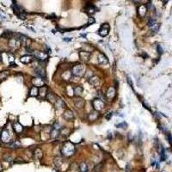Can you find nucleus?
I'll use <instances>...</instances> for the list:
<instances>
[{
	"label": "nucleus",
	"instance_id": "obj_1",
	"mask_svg": "<svg viewBox=\"0 0 172 172\" xmlns=\"http://www.w3.org/2000/svg\"><path fill=\"white\" fill-rule=\"evenodd\" d=\"M61 152L65 157H71L75 152V146L71 142H65L64 144Z\"/></svg>",
	"mask_w": 172,
	"mask_h": 172
},
{
	"label": "nucleus",
	"instance_id": "obj_2",
	"mask_svg": "<svg viewBox=\"0 0 172 172\" xmlns=\"http://www.w3.org/2000/svg\"><path fill=\"white\" fill-rule=\"evenodd\" d=\"M85 71H86V68L84 65H75L72 68L71 73L76 77H82L84 75Z\"/></svg>",
	"mask_w": 172,
	"mask_h": 172
},
{
	"label": "nucleus",
	"instance_id": "obj_3",
	"mask_svg": "<svg viewBox=\"0 0 172 172\" xmlns=\"http://www.w3.org/2000/svg\"><path fill=\"white\" fill-rule=\"evenodd\" d=\"M92 106H93L94 109L96 111H100L103 109L104 107V102L102 100H101L100 98H96L92 101Z\"/></svg>",
	"mask_w": 172,
	"mask_h": 172
},
{
	"label": "nucleus",
	"instance_id": "obj_4",
	"mask_svg": "<svg viewBox=\"0 0 172 172\" xmlns=\"http://www.w3.org/2000/svg\"><path fill=\"white\" fill-rule=\"evenodd\" d=\"M109 28H110V27H109V24H108V23H103L101 26L100 29L98 30V34H99L102 37H105V36H107L108 34H109Z\"/></svg>",
	"mask_w": 172,
	"mask_h": 172
},
{
	"label": "nucleus",
	"instance_id": "obj_5",
	"mask_svg": "<svg viewBox=\"0 0 172 172\" xmlns=\"http://www.w3.org/2000/svg\"><path fill=\"white\" fill-rule=\"evenodd\" d=\"M34 58H36L37 59H39V60H46V59H47L48 55L47 53H44V52H34Z\"/></svg>",
	"mask_w": 172,
	"mask_h": 172
},
{
	"label": "nucleus",
	"instance_id": "obj_6",
	"mask_svg": "<svg viewBox=\"0 0 172 172\" xmlns=\"http://www.w3.org/2000/svg\"><path fill=\"white\" fill-rule=\"evenodd\" d=\"M32 84H34V86L37 87V88H39V87L40 88V87L44 86V79L39 78V77L34 78L32 79Z\"/></svg>",
	"mask_w": 172,
	"mask_h": 172
},
{
	"label": "nucleus",
	"instance_id": "obj_7",
	"mask_svg": "<svg viewBox=\"0 0 172 172\" xmlns=\"http://www.w3.org/2000/svg\"><path fill=\"white\" fill-rule=\"evenodd\" d=\"M0 138H1V140L4 143L9 142V140H10V134L7 130H3V132L0 134Z\"/></svg>",
	"mask_w": 172,
	"mask_h": 172
},
{
	"label": "nucleus",
	"instance_id": "obj_8",
	"mask_svg": "<svg viewBox=\"0 0 172 172\" xmlns=\"http://www.w3.org/2000/svg\"><path fill=\"white\" fill-rule=\"evenodd\" d=\"M97 61H98V63L101 64V65H105V64L109 63V59H108L107 56L105 54H103V53H99V54H98Z\"/></svg>",
	"mask_w": 172,
	"mask_h": 172
},
{
	"label": "nucleus",
	"instance_id": "obj_9",
	"mask_svg": "<svg viewBox=\"0 0 172 172\" xmlns=\"http://www.w3.org/2000/svg\"><path fill=\"white\" fill-rule=\"evenodd\" d=\"M35 74L37 77H39V78H46V71H45V69L42 68V67H37V68H35Z\"/></svg>",
	"mask_w": 172,
	"mask_h": 172
},
{
	"label": "nucleus",
	"instance_id": "obj_10",
	"mask_svg": "<svg viewBox=\"0 0 172 172\" xmlns=\"http://www.w3.org/2000/svg\"><path fill=\"white\" fill-rule=\"evenodd\" d=\"M115 92L116 91H115V89L114 88V87H109L107 93H106V96H107L108 99H109V100L113 99L115 96Z\"/></svg>",
	"mask_w": 172,
	"mask_h": 172
},
{
	"label": "nucleus",
	"instance_id": "obj_11",
	"mask_svg": "<svg viewBox=\"0 0 172 172\" xmlns=\"http://www.w3.org/2000/svg\"><path fill=\"white\" fill-rule=\"evenodd\" d=\"M64 118H65L66 121H71L74 118V115H73V112L70 109H66L65 112H64L63 115Z\"/></svg>",
	"mask_w": 172,
	"mask_h": 172
},
{
	"label": "nucleus",
	"instance_id": "obj_12",
	"mask_svg": "<svg viewBox=\"0 0 172 172\" xmlns=\"http://www.w3.org/2000/svg\"><path fill=\"white\" fill-rule=\"evenodd\" d=\"M99 82H100V80L97 76H92L89 78V83H90V84H91V85L94 87L97 86L98 84H99Z\"/></svg>",
	"mask_w": 172,
	"mask_h": 172
},
{
	"label": "nucleus",
	"instance_id": "obj_13",
	"mask_svg": "<svg viewBox=\"0 0 172 172\" xmlns=\"http://www.w3.org/2000/svg\"><path fill=\"white\" fill-rule=\"evenodd\" d=\"M20 44H21L20 40L16 39V38H12V39H10V40H9V47H12V48H17L19 47V45H20Z\"/></svg>",
	"mask_w": 172,
	"mask_h": 172
},
{
	"label": "nucleus",
	"instance_id": "obj_14",
	"mask_svg": "<svg viewBox=\"0 0 172 172\" xmlns=\"http://www.w3.org/2000/svg\"><path fill=\"white\" fill-rule=\"evenodd\" d=\"M98 116H99V113H98V111L93 110V111H91L90 114H89L88 119H89V121H94L97 119Z\"/></svg>",
	"mask_w": 172,
	"mask_h": 172
},
{
	"label": "nucleus",
	"instance_id": "obj_15",
	"mask_svg": "<svg viewBox=\"0 0 172 172\" xmlns=\"http://www.w3.org/2000/svg\"><path fill=\"white\" fill-rule=\"evenodd\" d=\"M33 56L31 55H24L20 59V61L23 64H29L33 61Z\"/></svg>",
	"mask_w": 172,
	"mask_h": 172
},
{
	"label": "nucleus",
	"instance_id": "obj_16",
	"mask_svg": "<svg viewBox=\"0 0 172 172\" xmlns=\"http://www.w3.org/2000/svg\"><path fill=\"white\" fill-rule=\"evenodd\" d=\"M79 57H80V59H82L84 61H89V59H90V53H88V52H85V51H82V52H79Z\"/></svg>",
	"mask_w": 172,
	"mask_h": 172
},
{
	"label": "nucleus",
	"instance_id": "obj_17",
	"mask_svg": "<svg viewBox=\"0 0 172 172\" xmlns=\"http://www.w3.org/2000/svg\"><path fill=\"white\" fill-rule=\"evenodd\" d=\"M74 104L78 109H83L84 106V100L82 98H77L74 101Z\"/></svg>",
	"mask_w": 172,
	"mask_h": 172
},
{
	"label": "nucleus",
	"instance_id": "obj_18",
	"mask_svg": "<svg viewBox=\"0 0 172 172\" xmlns=\"http://www.w3.org/2000/svg\"><path fill=\"white\" fill-rule=\"evenodd\" d=\"M85 11H87L89 14H94L95 12L97 11V9L93 4H87L85 7Z\"/></svg>",
	"mask_w": 172,
	"mask_h": 172
},
{
	"label": "nucleus",
	"instance_id": "obj_19",
	"mask_svg": "<svg viewBox=\"0 0 172 172\" xmlns=\"http://www.w3.org/2000/svg\"><path fill=\"white\" fill-rule=\"evenodd\" d=\"M13 129H14V131L17 133H20L22 132V130H23V127H22V126L20 124V123L18 122H16L14 123V125H13Z\"/></svg>",
	"mask_w": 172,
	"mask_h": 172
},
{
	"label": "nucleus",
	"instance_id": "obj_20",
	"mask_svg": "<svg viewBox=\"0 0 172 172\" xmlns=\"http://www.w3.org/2000/svg\"><path fill=\"white\" fill-rule=\"evenodd\" d=\"M47 98L48 101L51 102L52 103H56V102H57V100H58L55 95L53 94V93H52V92H49V93H47Z\"/></svg>",
	"mask_w": 172,
	"mask_h": 172
},
{
	"label": "nucleus",
	"instance_id": "obj_21",
	"mask_svg": "<svg viewBox=\"0 0 172 172\" xmlns=\"http://www.w3.org/2000/svg\"><path fill=\"white\" fill-rule=\"evenodd\" d=\"M39 95V88L35 86H33L31 89H30L29 91V96H37Z\"/></svg>",
	"mask_w": 172,
	"mask_h": 172
},
{
	"label": "nucleus",
	"instance_id": "obj_22",
	"mask_svg": "<svg viewBox=\"0 0 172 172\" xmlns=\"http://www.w3.org/2000/svg\"><path fill=\"white\" fill-rule=\"evenodd\" d=\"M39 95L41 97H45L47 96V88L46 86H42L39 89Z\"/></svg>",
	"mask_w": 172,
	"mask_h": 172
},
{
	"label": "nucleus",
	"instance_id": "obj_23",
	"mask_svg": "<svg viewBox=\"0 0 172 172\" xmlns=\"http://www.w3.org/2000/svg\"><path fill=\"white\" fill-rule=\"evenodd\" d=\"M146 9H147V8H146V5H140V8H139V14H140V16L144 17L145 16H146Z\"/></svg>",
	"mask_w": 172,
	"mask_h": 172
},
{
	"label": "nucleus",
	"instance_id": "obj_24",
	"mask_svg": "<svg viewBox=\"0 0 172 172\" xmlns=\"http://www.w3.org/2000/svg\"><path fill=\"white\" fill-rule=\"evenodd\" d=\"M83 91H84V89H83V87H81V86H76L74 89H73V93L78 96H81L83 93Z\"/></svg>",
	"mask_w": 172,
	"mask_h": 172
},
{
	"label": "nucleus",
	"instance_id": "obj_25",
	"mask_svg": "<svg viewBox=\"0 0 172 172\" xmlns=\"http://www.w3.org/2000/svg\"><path fill=\"white\" fill-rule=\"evenodd\" d=\"M34 156H35V158H38V159H41L42 156H43V152H42V151L40 150V149L37 148L34 151Z\"/></svg>",
	"mask_w": 172,
	"mask_h": 172
},
{
	"label": "nucleus",
	"instance_id": "obj_26",
	"mask_svg": "<svg viewBox=\"0 0 172 172\" xmlns=\"http://www.w3.org/2000/svg\"><path fill=\"white\" fill-rule=\"evenodd\" d=\"M65 107V103L64 102L63 100L58 99L57 102H56V108H58V109H64Z\"/></svg>",
	"mask_w": 172,
	"mask_h": 172
},
{
	"label": "nucleus",
	"instance_id": "obj_27",
	"mask_svg": "<svg viewBox=\"0 0 172 172\" xmlns=\"http://www.w3.org/2000/svg\"><path fill=\"white\" fill-rule=\"evenodd\" d=\"M78 170L80 172H87L88 171V166H87L85 163H81L80 165H79Z\"/></svg>",
	"mask_w": 172,
	"mask_h": 172
},
{
	"label": "nucleus",
	"instance_id": "obj_28",
	"mask_svg": "<svg viewBox=\"0 0 172 172\" xmlns=\"http://www.w3.org/2000/svg\"><path fill=\"white\" fill-rule=\"evenodd\" d=\"M55 165L57 168H59L61 165H62V158L58 157V158H55Z\"/></svg>",
	"mask_w": 172,
	"mask_h": 172
},
{
	"label": "nucleus",
	"instance_id": "obj_29",
	"mask_svg": "<svg viewBox=\"0 0 172 172\" xmlns=\"http://www.w3.org/2000/svg\"><path fill=\"white\" fill-rule=\"evenodd\" d=\"M166 158H167V156H166V153H165V150L162 149L161 152H160V160L161 161H164L166 159Z\"/></svg>",
	"mask_w": 172,
	"mask_h": 172
},
{
	"label": "nucleus",
	"instance_id": "obj_30",
	"mask_svg": "<svg viewBox=\"0 0 172 172\" xmlns=\"http://www.w3.org/2000/svg\"><path fill=\"white\" fill-rule=\"evenodd\" d=\"M0 20L1 21H6L8 20V16L4 12L0 10Z\"/></svg>",
	"mask_w": 172,
	"mask_h": 172
},
{
	"label": "nucleus",
	"instance_id": "obj_31",
	"mask_svg": "<svg viewBox=\"0 0 172 172\" xmlns=\"http://www.w3.org/2000/svg\"><path fill=\"white\" fill-rule=\"evenodd\" d=\"M59 134V130H56V129L53 128V130H52L51 132V137L52 138H56V137H58V135Z\"/></svg>",
	"mask_w": 172,
	"mask_h": 172
},
{
	"label": "nucleus",
	"instance_id": "obj_32",
	"mask_svg": "<svg viewBox=\"0 0 172 172\" xmlns=\"http://www.w3.org/2000/svg\"><path fill=\"white\" fill-rule=\"evenodd\" d=\"M156 24V20L155 19H153V18H151V19H149V21H148V26L149 27H153L154 25Z\"/></svg>",
	"mask_w": 172,
	"mask_h": 172
},
{
	"label": "nucleus",
	"instance_id": "obj_33",
	"mask_svg": "<svg viewBox=\"0 0 172 172\" xmlns=\"http://www.w3.org/2000/svg\"><path fill=\"white\" fill-rule=\"evenodd\" d=\"M117 127H120V128L126 129V128H127V124L125 122V121H123V122H121V123H119V124L117 125Z\"/></svg>",
	"mask_w": 172,
	"mask_h": 172
},
{
	"label": "nucleus",
	"instance_id": "obj_34",
	"mask_svg": "<svg viewBox=\"0 0 172 172\" xmlns=\"http://www.w3.org/2000/svg\"><path fill=\"white\" fill-rule=\"evenodd\" d=\"M7 75H8V73H7L6 71L1 72V73H0V79H1V80H3L4 78H6Z\"/></svg>",
	"mask_w": 172,
	"mask_h": 172
},
{
	"label": "nucleus",
	"instance_id": "obj_35",
	"mask_svg": "<svg viewBox=\"0 0 172 172\" xmlns=\"http://www.w3.org/2000/svg\"><path fill=\"white\" fill-rule=\"evenodd\" d=\"M3 160L6 162H11L12 161V158L9 155H4L3 156Z\"/></svg>",
	"mask_w": 172,
	"mask_h": 172
},
{
	"label": "nucleus",
	"instance_id": "obj_36",
	"mask_svg": "<svg viewBox=\"0 0 172 172\" xmlns=\"http://www.w3.org/2000/svg\"><path fill=\"white\" fill-rule=\"evenodd\" d=\"M146 8H147V9H149V10H153L154 6L152 3H148L147 4H146Z\"/></svg>",
	"mask_w": 172,
	"mask_h": 172
},
{
	"label": "nucleus",
	"instance_id": "obj_37",
	"mask_svg": "<svg viewBox=\"0 0 172 172\" xmlns=\"http://www.w3.org/2000/svg\"><path fill=\"white\" fill-rule=\"evenodd\" d=\"M159 27H160L159 23H156L153 27H152V30H153L154 32H158V28H159Z\"/></svg>",
	"mask_w": 172,
	"mask_h": 172
},
{
	"label": "nucleus",
	"instance_id": "obj_38",
	"mask_svg": "<svg viewBox=\"0 0 172 172\" xmlns=\"http://www.w3.org/2000/svg\"><path fill=\"white\" fill-rule=\"evenodd\" d=\"M95 22V19L93 17H90V19H89V22H88V24H93Z\"/></svg>",
	"mask_w": 172,
	"mask_h": 172
},
{
	"label": "nucleus",
	"instance_id": "obj_39",
	"mask_svg": "<svg viewBox=\"0 0 172 172\" xmlns=\"http://www.w3.org/2000/svg\"><path fill=\"white\" fill-rule=\"evenodd\" d=\"M168 140H169V142L171 143V145L172 146V136H171V134H168Z\"/></svg>",
	"mask_w": 172,
	"mask_h": 172
},
{
	"label": "nucleus",
	"instance_id": "obj_40",
	"mask_svg": "<svg viewBox=\"0 0 172 172\" xmlns=\"http://www.w3.org/2000/svg\"><path fill=\"white\" fill-rule=\"evenodd\" d=\"M158 53H163V50H162L161 46H160V45L158 46Z\"/></svg>",
	"mask_w": 172,
	"mask_h": 172
},
{
	"label": "nucleus",
	"instance_id": "obj_41",
	"mask_svg": "<svg viewBox=\"0 0 172 172\" xmlns=\"http://www.w3.org/2000/svg\"><path fill=\"white\" fill-rule=\"evenodd\" d=\"M64 40H65V41H71V38H70V39H64Z\"/></svg>",
	"mask_w": 172,
	"mask_h": 172
},
{
	"label": "nucleus",
	"instance_id": "obj_42",
	"mask_svg": "<svg viewBox=\"0 0 172 172\" xmlns=\"http://www.w3.org/2000/svg\"><path fill=\"white\" fill-rule=\"evenodd\" d=\"M0 62H2V56L0 54Z\"/></svg>",
	"mask_w": 172,
	"mask_h": 172
},
{
	"label": "nucleus",
	"instance_id": "obj_43",
	"mask_svg": "<svg viewBox=\"0 0 172 172\" xmlns=\"http://www.w3.org/2000/svg\"><path fill=\"white\" fill-rule=\"evenodd\" d=\"M1 169H2V166H1V164H0V171H1Z\"/></svg>",
	"mask_w": 172,
	"mask_h": 172
},
{
	"label": "nucleus",
	"instance_id": "obj_44",
	"mask_svg": "<svg viewBox=\"0 0 172 172\" xmlns=\"http://www.w3.org/2000/svg\"><path fill=\"white\" fill-rule=\"evenodd\" d=\"M162 172H166V171H162Z\"/></svg>",
	"mask_w": 172,
	"mask_h": 172
}]
</instances>
